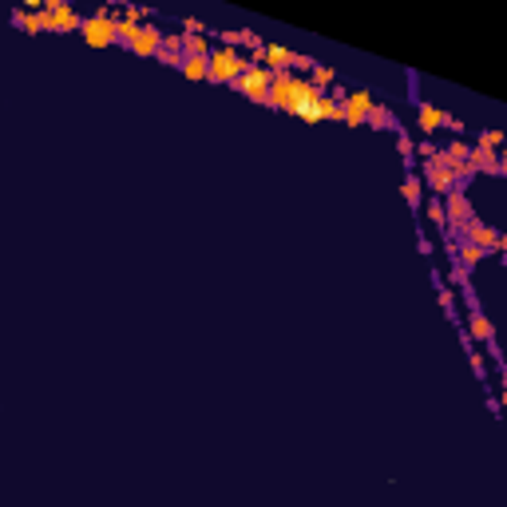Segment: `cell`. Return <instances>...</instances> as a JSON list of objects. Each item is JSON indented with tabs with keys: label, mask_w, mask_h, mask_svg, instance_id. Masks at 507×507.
Segmentation results:
<instances>
[{
	"label": "cell",
	"mask_w": 507,
	"mask_h": 507,
	"mask_svg": "<svg viewBox=\"0 0 507 507\" xmlns=\"http://www.w3.org/2000/svg\"><path fill=\"white\" fill-rule=\"evenodd\" d=\"M270 107L285 115H297L305 123H321V119H341V99L333 91L317 87L313 80H301L294 72H273L270 84Z\"/></svg>",
	"instance_id": "6da1fadb"
},
{
	"label": "cell",
	"mask_w": 507,
	"mask_h": 507,
	"mask_svg": "<svg viewBox=\"0 0 507 507\" xmlns=\"http://www.w3.org/2000/svg\"><path fill=\"white\" fill-rule=\"evenodd\" d=\"M270 84H273V68L262 60H250V68L242 75H238L230 87H238L246 99H254V103H270Z\"/></svg>",
	"instance_id": "7a4b0ae2"
},
{
	"label": "cell",
	"mask_w": 507,
	"mask_h": 507,
	"mask_svg": "<svg viewBox=\"0 0 507 507\" xmlns=\"http://www.w3.org/2000/svg\"><path fill=\"white\" fill-rule=\"evenodd\" d=\"M246 68H250V60L238 56V48H230V44L211 52V84H234Z\"/></svg>",
	"instance_id": "3957f363"
},
{
	"label": "cell",
	"mask_w": 507,
	"mask_h": 507,
	"mask_svg": "<svg viewBox=\"0 0 507 507\" xmlns=\"http://www.w3.org/2000/svg\"><path fill=\"white\" fill-rule=\"evenodd\" d=\"M80 36H84L91 48H112V44H119V16H107V13L91 16V20H84Z\"/></svg>",
	"instance_id": "277c9868"
},
{
	"label": "cell",
	"mask_w": 507,
	"mask_h": 507,
	"mask_svg": "<svg viewBox=\"0 0 507 507\" xmlns=\"http://www.w3.org/2000/svg\"><path fill=\"white\" fill-rule=\"evenodd\" d=\"M444 211H448V234H460V230H464V222H468V218H476V214H471L468 195H464L460 186H452V190L444 195Z\"/></svg>",
	"instance_id": "5b68a950"
},
{
	"label": "cell",
	"mask_w": 507,
	"mask_h": 507,
	"mask_svg": "<svg viewBox=\"0 0 507 507\" xmlns=\"http://www.w3.org/2000/svg\"><path fill=\"white\" fill-rule=\"evenodd\" d=\"M424 183H428V190H436V195L444 198L452 186H460V179L452 171H448L444 162H436V159H428L424 162Z\"/></svg>",
	"instance_id": "8992f818"
},
{
	"label": "cell",
	"mask_w": 507,
	"mask_h": 507,
	"mask_svg": "<svg viewBox=\"0 0 507 507\" xmlns=\"http://www.w3.org/2000/svg\"><path fill=\"white\" fill-rule=\"evenodd\" d=\"M159 48H162V32L155 24H139V32L127 44V52H135V56H159Z\"/></svg>",
	"instance_id": "52a82bcc"
},
{
	"label": "cell",
	"mask_w": 507,
	"mask_h": 507,
	"mask_svg": "<svg viewBox=\"0 0 507 507\" xmlns=\"http://www.w3.org/2000/svg\"><path fill=\"white\" fill-rule=\"evenodd\" d=\"M460 234L468 238V242H476V246H483V250H499V234H495L487 222H480V218H468Z\"/></svg>",
	"instance_id": "ba28073f"
},
{
	"label": "cell",
	"mask_w": 507,
	"mask_h": 507,
	"mask_svg": "<svg viewBox=\"0 0 507 507\" xmlns=\"http://www.w3.org/2000/svg\"><path fill=\"white\" fill-rule=\"evenodd\" d=\"M262 63H270L273 72H294L297 52L282 48V44H266V52H262Z\"/></svg>",
	"instance_id": "9c48e42d"
},
{
	"label": "cell",
	"mask_w": 507,
	"mask_h": 507,
	"mask_svg": "<svg viewBox=\"0 0 507 507\" xmlns=\"http://www.w3.org/2000/svg\"><path fill=\"white\" fill-rule=\"evenodd\" d=\"M471 171H483V174H499V151L495 147H483V143H476L471 147Z\"/></svg>",
	"instance_id": "30bf717a"
},
{
	"label": "cell",
	"mask_w": 507,
	"mask_h": 507,
	"mask_svg": "<svg viewBox=\"0 0 507 507\" xmlns=\"http://www.w3.org/2000/svg\"><path fill=\"white\" fill-rule=\"evenodd\" d=\"M444 123H448V112H440V107H432V103H421V112H416V127H421L424 135H436Z\"/></svg>",
	"instance_id": "8fae6325"
},
{
	"label": "cell",
	"mask_w": 507,
	"mask_h": 507,
	"mask_svg": "<svg viewBox=\"0 0 507 507\" xmlns=\"http://www.w3.org/2000/svg\"><path fill=\"white\" fill-rule=\"evenodd\" d=\"M84 20L75 13L72 4H63V8H52V32H80Z\"/></svg>",
	"instance_id": "7c38bea8"
},
{
	"label": "cell",
	"mask_w": 507,
	"mask_h": 507,
	"mask_svg": "<svg viewBox=\"0 0 507 507\" xmlns=\"http://www.w3.org/2000/svg\"><path fill=\"white\" fill-rule=\"evenodd\" d=\"M183 75L186 80H211V56H186Z\"/></svg>",
	"instance_id": "4fadbf2b"
},
{
	"label": "cell",
	"mask_w": 507,
	"mask_h": 507,
	"mask_svg": "<svg viewBox=\"0 0 507 507\" xmlns=\"http://www.w3.org/2000/svg\"><path fill=\"white\" fill-rule=\"evenodd\" d=\"M341 103H345L349 112H361L365 119H369V112L377 107V99H372L369 91H345V99H341Z\"/></svg>",
	"instance_id": "5bb4252c"
},
{
	"label": "cell",
	"mask_w": 507,
	"mask_h": 507,
	"mask_svg": "<svg viewBox=\"0 0 507 507\" xmlns=\"http://www.w3.org/2000/svg\"><path fill=\"white\" fill-rule=\"evenodd\" d=\"M13 24L20 28V32H28V36H36V32H44V28H40V16L32 13V8H24V4H20V8L13 13Z\"/></svg>",
	"instance_id": "9a60e30c"
},
{
	"label": "cell",
	"mask_w": 507,
	"mask_h": 507,
	"mask_svg": "<svg viewBox=\"0 0 507 507\" xmlns=\"http://www.w3.org/2000/svg\"><path fill=\"white\" fill-rule=\"evenodd\" d=\"M468 337H476V341H492V321H487L480 310L468 313Z\"/></svg>",
	"instance_id": "2e32d148"
},
{
	"label": "cell",
	"mask_w": 507,
	"mask_h": 507,
	"mask_svg": "<svg viewBox=\"0 0 507 507\" xmlns=\"http://www.w3.org/2000/svg\"><path fill=\"white\" fill-rule=\"evenodd\" d=\"M183 52H186V56H211V40H206V36H202V32H183Z\"/></svg>",
	"instance_id": "e0dca14e"
},
{
	"label": "cell",
	"mask_w": 507,
	"mask_h": 507,
	"mask_svg": "<svg viewBox=\"0 0 507 507\" xmlns=\"http://www.w3.org/2000/svg\"><path fill=\"white\" fill-rule=\"evenodd\" d=\"M456 254H460V266H468V270H471V266H480V262L487 258L492 250H483V246H476V242H468V238H464V246H460Z\"/></svg>",
	"instance_id": "ac0fdd59"
},
{
	"label": "cell",
	"mask_w": 507,
	"mask_h": 507,
	"mask_svg": "<svg viewBox=\"0 0 507 507\" xmlns=\"http://www.w3.org/2000/svg\"><path fill=\"white\" fill-rule=\"evenodd\" d=\"M428 222H432L436 230H440V238L448 234V211H444V198H440V202H432V206H428Z\"/></svg>",
	"instance_id": "d6986e66"
},
{
	"label": "cell",
	"mask_w": 507,
	"mask_h": 507,
	"mask_svg": "<svg viewBox=\"0 0 507 507\" xmlns=\"http://www.w3.org/2000/svg\"><path fill=\"white\" fill-rule=\"evenodd\" d=\"M369 127H377V131H381V127H396V119H393V112H388L384 103H377V107L369 112Z\"/></svg>",
	"instance_id": "ffe728a7"
},
{
	"label": "cell",
	"mask_w": 507,
	"mask_h": 507,
	"mask_svg": "<svg viewBox=\"0 0 507 507\" xmlns=\"http://www.w3.org/2000/svg\"><path fill=\"white\" fill-rule=\"evenodd\" d=\"M400 195H404V202H409V206H421L424 183H421V179H404V186H400Z\"/></svg>",
	"instance_id": "44dd1931"
},
{
	"label": "cell",
	"mask_w": 507,
	"mask_h": 507,
	"mask_svg": "<svg viewBox=\"0 0 507 507\" xmlns=\"http://www.w3.org/2000/svg\"><path fill=\"white\" fill-rule=\"evenodd\" d=\"M317 87H333V68L329 63H313V75H310Z\"/></svg>",
	"instance_id": "7402d4cb"
},
{
	"label": "cell",
	"mask_w": 507,
	"mask_h": 507,
	"mask_svg": "<svg viewBox=\"0 0 507 507\" xmlns=\"http://www.w3.org/2000/svg\"><path fill=\"white\" fill-rule=\"evenodd\" d=\"M476 143H483V147H495V151H499V147H504V143H507V131H499V127H492V131H483V135L476 139Z\"/></svg>",
	"instance_id": "603a6c76"
},
{
	"label": "cell",
	"mask_w": 507,
	"mask_h": 507,
	"mask_svg": "<svg viewBox=\"0 0 507 507\" xmlns=\"http://www.w3.org/2000/svg\"><path fill=\"white\" fill-rule=\"evenodd\" d=\"M139 32V20H131V16H119V44H131V36Z\"/></svg>",
	"instance_id": "cb8c5ba5"
},
{
	"label": "cell",
	"mask_w": 507,
	"mask_h": 507,
	"mask_svg": "<svg viewBox=\"0 0 507 507\" xmlns=\"http://www.w3.org/2000/svg\"><path fill=\"white\" fill-rule=\"evenodd\" d=\"M183 40H186V36H174V32H162V48H167V52H183ZM183 56H186V52H183Z\"/></svg>",
	"instance_id": "d4e9b609"
},
{
	"label": "cell",
	"mask_w": 507,
	"mask_h": 507,
	"mask_svg": "<svg viewBox=\"0 0 507 507\" xmlns=\"http://www.w3.org/2000/svg\"><path fill=\"white\" fill-rule=\"evenodd\" d=\"M396 147H400V155H404V159L412 162V139H409V135H400V139H396Z\"/></svg>",
	"instance_id": "484cf974"
},
{
	"label": "cell",
	"mask_w": 507,
	"mask_h": 507,
	"mask_svg": "<svg viewBox=\"0 0 507 507\" xmlns=\"http://www.w3.org/2000/svg\"><path fill=\"white\" fill-rule=\"evenodd\" d=\"M440 305H444V310H452V305H456V294H452V289H440Z\"/></svg>",
	"instance_id": "4316f807"
},
{
	"label": "cell",
	"mask_w": 507,
	"mask_h": 507,
	"mask_svg": "<svg viewBox=\"0 0 507 507\" xmlns=\"http://www.w3.org/2000/svg\"><path fill=\"white\" fill-rule=\"evenodd\" d=\"M183 28H186V32H202V20H195V16H186V20H183Z\"/></svg>",
	"instance_id": "83f0119b"
},
{
	"label": "cell",
	"mask_w": 507,
	"mask_h": 507,
	"mask_svg": "<svg viewBox=\"0 0 507 507\" xmlns=\"http://www.w3.org/2000/svg\"><path fill=\"white\" fill-rule=\"evenodd\" d=\"M123 16H131V20H143V8H139V4H127Z\"/></svg>",
	"instance_id": "f1b7e54d"
},
{
	"label": "cell",
	"mask_w": 507,
	"mask_h": 507,
	"mask_svg": "<svg viewBox=\"0 0 507 507\" xmlns=\"http://www.w3.org/2000/svg\"><path fill=\"white\" fill-rule=\"evenodd\" d=\"M471 369H476V377H483V357L480 353H471Z\"/></svg>",
	"instance_id": "f546056e"
},
{
	"label": "cell",
	"mask_w": 507,
	"mask_h": 507,
	"mask_svg": "<svg viewBox=\"0 0 507 507\" xmlns=\"http://www.w3.org/2000/svg\"><path fill=\"white\" fill-rule=\"evenodd\" d=\"M499 174H507V143L499 147Z\"/></svg>",
	"instance_id": "4dcf8cb0"
},
{
	"label": "cell",
	"mask_w": 507,
	"mask_h": 507,
	"mask_svg": "<svg viewBox=\"0 0 507 507\" xmlns=\"http://www.w3.org/2000/svg\"><path fill=\"white\" fill-rule=\"evenodd\" d=\"M20 4H24V8H32V13H36V8H44V4H48V0H20Z\"/></svg>",
	"instance_id": "1f68e13d"
},
{
	"label": "cell",
	"mask_w": 507,
	"mask_h": 507,
	"mask_svg": "<svg viewBox=\"0 0 507 507\" xmlns=\"http://www.w3.org/2000/svg\"><path fill=\"white\" fill-rule=\"evenodd\" d=\"M63 4H68V0H48V4H44V8H63Z\"/></svg>",
	"instance_id": "d6a6232c"
},
{
	"label": "cell",
	"mask_w": 507,
	"mask_h": 507,
	"mask_svg": "<svg viewBox=\"0 0 507 507\" xmlns=\"http://www.w3.org/2000/svg\"><path fill=\"white\" fill-rule=\"evenodd\" d=\"M499 404H504V409H507V384H504V388H499Z\"/></svg>",
	"instance_id": "836d02e7"
},
{
	"label": "cell",
	"mask_w": 507,
	"mask_h": 507,
	"mask_svg": "<svg viewBox=\"0 0 507 507\" xmlns=\"http://www.w3.org/2000/svg\"><path fill=\"white\" fill-rule=\"evenodd\" d=\"M499 250H504V254H507V234H499Z\"/></svg>",
	"instance_id": "e575fe53"
},
{
	"label": "cell",
	"mask_w": 507,
	"mask_h": 507,
	"mask_svg": "<svg viewBox=\"0 0 507 507\" xmlns=\"http://www.w3.org/2000/svg\"><path fill=\"white\" fill-rule=\"evenodd\" d=\"M504 262H507V254H504Z\"/></svg>",
	"instance_id": "d590c367"
}]
</instances>
